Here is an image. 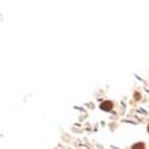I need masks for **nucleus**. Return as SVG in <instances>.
Listing matches in <instances>:
<instances>
[{
  "instance_id": "nucleus-2",
  "label": "nucleus",
  "mask_w": 149,
  "mask_h": 149,
  "mask_svg": "<svg viewBox=\"0 0 149 149\" xmlns=\"http://www.w3.org/2000/svg\"><path fill=\"white\" fill-rule=\"evenodd\" d=\"M131 149H144V144L143 143H136L132 146Z\"/></svg>"
},
{
  "instance_id": "nucleus-3",
  "label": "nucleus",
  "mask_w": 149,
  "mask_h": 149,
  "mask_svg": "<svg viewBox=\"0 0 149 149\" xmlns=\"http://www.w3.org/2000/svg\"><path fill=\"white\" fill-rule=\"evenodd\" d=\"M135 98H136V99H140V94L136 93V94H135Z\"/></svg>"
},
{
  "instance_id": "nucleus-1",
  "label": "nucleus",
  "mask_w": 149,
  "mask_h": 149,
  "mask_svg": "<svg viewBox=\"0 0 149 149\" xmlns=\"http://www.w3.org/2000/svg\"><path fill=\"white\" fill-rule=\"evenodd\" d=\"M100 109L104 110V111H110L111 109H112V103L111 102H104V103H102Z\"/></svg>"
},
{
  "instance_id": "nucleus-4",
  "label": "nucleus",
  "mask_w": 149,
  "mask_h": 149,
  "mask_svg": "<svg viewBox=\"0 0 149 149\" xmlns=\"http://www.w3.org/2000/svg\"><path fill=\"white\" fill-rule=\"evenodd\" d=\"M148 131H149V127H148Z\"/></svg>"
}]
</instances>
